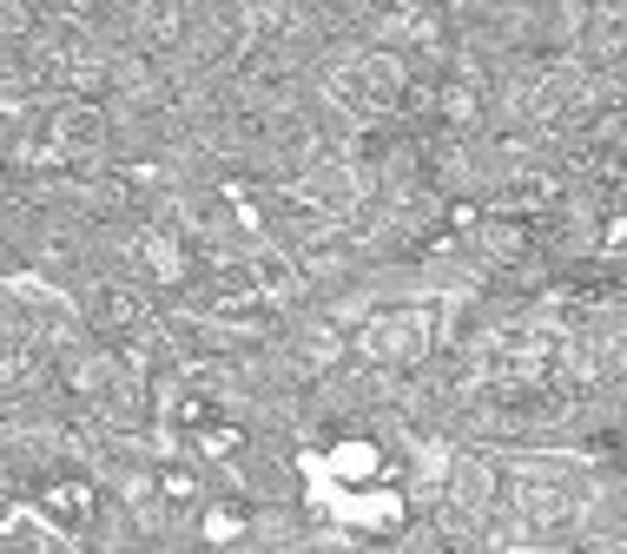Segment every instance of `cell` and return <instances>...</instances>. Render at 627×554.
I'll list each match as a JSON object with an SVG mask.
<instances>
[{
  "instance_id": "1",
  "label": "cell",
  "mask_w": 627,
  "mask_h": 554,
  "mask_svg": "<svg viewBox=\"0 0 627 554\" xmlns=\"http://www.w3.org/2000/svg\"><path fill=\"white\" fill-rule=\"evenodd\" d=\"M40 515H53V522L80 529V522H93V515H100V489H93V482H80V475H47V482H40Z\"/></svg>"
},
{
  "instance_id": "2",
  "label": "cell",
  "mask_w": 627,
  "mask_h": 554,
  "mask_svg": "<svg viewBox=\"0 0 627 554\" xmlns=\"http://www.w3.org/2000/svg\"><path fill=\"white\" fill-rule=\"evenodd\" d=\"M363 357H383V363H417V350H423V324L417 317H377V324H363Z\"/></svg>"
},
{
  "instance_id": "3",
  "label": "cell",
  "mask_w": 627,
  "mask_h": 554,
  "mask_svg": "<svg viewBox=\"0 0 627 554\" xmlns=\"http://www.w3.org/2000/svg\"><path fill=\"white\" fill-rule=\"evenodd\" d=\"M86 317H93V330L126 337V330H140V324H146V304H140L126 284H100V290L86 297Z\"/></svg>"
},
{
  "instance_id": "4",
  "label": "cell",
  "mask_w": 627,
  "mask_h": 554,
  "mask_svg": "<svg viewBox=\"0 0 627 554\" xmlns=\"http://www.w3.org/2000/svg\"><path fill=\"white\" fill-rule=\"evenodd\" d=\"M158 489H165L172 502H192V495H198V475H192V469H165V475H158Z\"/></svg>"
}]
</instances>
